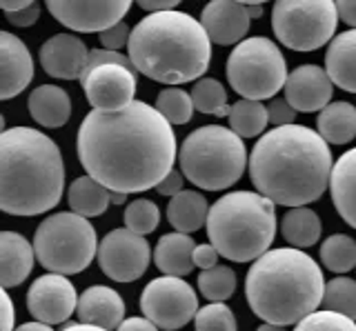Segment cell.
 I'll return each mask as SVG.
<instances>
[{"label":"cell","instance_id":"7a4b0ae2","mask_svg":"<svg viewBox=\"0 0 356 331\" xmlns=\"http://www.w3.org/2000/svg\"><path fill=\"white\" fill-rule=\"evenodd\" d=\"M332 169L327 142L316 129L296 123L263 134L250 156L256 192L292 209L318 201L330 187Z\"/></svg>","mask_w":356,"mask_h":331},{"label":"cell","instance_id":"d4e9b609","mask_svg":"<svg viewBox=\"0 0 356 331\" xmlns=\"http://www.w3.org/2000/svg\"><path fill=\"white\" fill-rule=\"evenodd\" d=\"M194 240L187 234H165L161 236L159 245L154 249V262L165 275L183 278V275L194 271Z\"/></svg>","mask_w":356,"mask_h":331},{"label":"cell","instance_id":"277c9868","mask_svg":"<svg viewBox=\"0 0 356 331\" xmlns=\"http://www.w3.org/2000/svg\"><path fill=\"white\" fill-rule=\"evenodd\" d=\"M318 262L303 249H270L256 260L245 278V298L267 325L289 327L316 312L325 296Z\"/></svg>","mask_w":356,"mask_h":331},{"label":"cell","instance_id":"7bdbcfd3","mask_svg":"<svg viewBox=\"0 0 356 331\" xmlns=\"http://www.w3.org/2000/svg\"><path fill=\"white\" fill-rule=\"evenodd\" d=\"M183 183H185V176H183V171H178V169H172L170 171V176L156 187V192H159L161 196H170V198H174V196H178L183 192Z\"/></svg>","mask_w":356,"mask_h":331},{"label":"cell","instance_id":"f6af8a7d","mask_svg":"<svg viewBox=\"0 0 356 331\" xmlns=\"http://www.w3.org/2000/svg\"><path fill=\"white\" fill-rule=\"evenodd\" d=\"M116 331H159V327L145 316H134V318L122 320V325Z\"/></svg>","mask_w":356,"mask_h":331},{"label":"cell","instance_id":"2e32d148","mask_svg":"<svg viewBox=\"0 0 356 331\" xmlns=\"http://www.w3.org/2000/svg\"><path fill=\"white\" fill-rule=\"evenodd\" d=\"M334 83L318 65H300L289 71L285 83V101L300 114L323 112L332 101Z\"/></svg>","mask_w":356,"mask_h":331},{"label":"cell","instance_id":"6da1fadb","mask_svg":"<svg viewBox=\"0 0 356 331\" xmlns=\"http://www.w3.org/2000/svg\"><path fill=\"white\" fill-rule=\"evenodd\" d=\"M87 176L118 194L159 187L176 162V136L156 107L136 101L116 114L89 112L76 138Z\"/></svg>","mask_w":356,"mask_h":331},{"label":"cell","instance_id":"bcb514c9","mask_svg":"<svg viewBox=\"0 0 356 331\" xmlns=\"http://www.w3.org/2000/svg\"><path fill=\"white\" fill-rule=\"evenodd\" d=\"M337 9H339V18L343 23L356 29V0H339Z\"/></svg>","mask_w":356,"mask_h":331},{"label":"cell","instance_id":"7dc6e473","mask_svg":"<svg viewBox=\"0 0 356 331\" xmlns=\"http://www.w3.org/2000/svg\"><path fill=\"white\" fill-rule=\"evenodd\" d=\"M3 312H5V318H3V331H16V323H14V303H11V298L7 294V289H3Z\"/></svg>","mask_w":356,"mask_h":331},{"label":"cell","instance_id":"4dcf8cb0","mask_svg":"<svg viewBox=\"0 0 356 331\" xmlns=\"http://www.w3.org/2000/svg\"><path fill=\"white\" fill-rule=\"evenodd\" d=\"M321 262L334 273H345L356 267V240L345 234L327 236L321 245Z\"/></svg>","mask_w":356,"mask_h":331},{"label":"cell","instance_id":"f1b7e54d","mask_svg":"<svg viewBox=\"0 0 356 331\" xmlns=\"http://www.w3.org/2000/svg\"><path fill=\"white\" fill-rule=\"evenodd\" d=\"M281 231L285 240L294 249H307L316 245L323 234V223L316 212H312L309 207H294L285 214Z\"/></svg>","mask_w":356,"mask_h":331},{"label":"cell","instance_id":"f546056e","mask_svg":"<svg viewBox=\"0 0 356 331\" xmlns=\"http://www.w3.org/2000/svg\"><path fill=\"white\" fill-rule=\"evenodd\" d=\"M227 118H229V129L241 138L261 136L267 129V123H270L267 107L259 101H245V98L232 105V112Z\"/></svg>","mask_w":356,"mask_h":331},{"label":"cell","instance_id":"7402d4cb","mask_svg":"<svg viewBox=\"0 0 356 331\" xmlns=\"http://www.w3.org/2000/svg\"><path fill=\"white\" fill-rule=\"evenodd\" d=\"M330 194L339 216L356 229V147L334 162Z\"/></svg>","mask_w":356,"mask_h":331},{"label":"cell","instance_id":"4fadbf2b","mask_svg":"<svg viewBox=\"0 0 356 331\" xmlns=\"http://www.w3.org/2000/svg\"><path fill=\"white\" fill-rule=\"evenodd\" d=\"M83 92L94 112L116 114L127 109L136 94V69H129L125 65L105 62L98 67L85 69L83 78Z\"/></svg>","mask_w":356,"mask_h":331},{"label":"cell","instance_id":"5b68a950","mask_svg":"<svg viewBox=\"0 0 356 331\" xmlns=\"http://www.w3.org/2000/svg\"><path fill=\"white\" fill-rule=\"evenodd\" d=\"M129 60L138 74L165 85L200 80L211 60V40L185 12L147 14L131 29Z\"/></svg>","mask_w":356,"mask_h":331},{"label":"cell","instance_id":"30bf717a","mask_svg":"<svg viewBox=\"0 0 356 331\" xmlns=\"http://www.w3.org/2000/svg\"><path fill=\"white\" fill-rule=\"evenodd\" d=\"M339 9L332 0H278L272 9L276 38L292 51H314L334 40Z\"/></svg>","mask_w":356,"mask_h":331},{"label":"cell","instance_id":"83f0119b","mask_svg":"<svg viewBox=\"0 0 356 331\" xmlns=\"http://www.w3.org/2000/svg\"><path fill=\"white\" fill-rule=\"evenodd\" d=\"M67 201H70L72 212L83 218H94L107 212L111 203V192L100 183H96L92 176H81L76 178L67 192Z\"/></svg>","mask_w":356,"mask_h":331},{"label":"cell","instance_id":"8992f818","mask_svg":"<svg viewBox=\"0 0 356 331\" xmlns=\"http://www.w3.org/2000/svg\"><path fill=\"white\" fill-rule=\"evenodd\" d=\"M209 245L232 262L259 260L276 236V205L259 192H232L211 205Z\"/></svg>","mask_w":356,"mask_h":331},{"label":"cell","instance_id":"e575fe53","mask_svg":"<svg viewBox=\"0 0 356 331\" xmlns=\"http://www.w3.org/2000/svg\"><path fill=\"white\" fill-rule=\"evenodd\" d=\"M323 305L327 312H337L356 320V280L348 275H337L325 285Z\"/></svg>","mask_w":356,"mask_h":331},{"label":"cell","instance_id":"ab89813d","mask_svg":"<svg viewBox=\"0 0 356 331\" xmlns=\"http://www.w3.org/2000/svg\"><path fill=\"white\" fill-rule=\"evenodd\" d=\"M129 38H131V29L127 27L125 20L118 23L116 27L103 31V34H98L100 45H103V49H109V51H118L120 47L129 45Z\"/></svg>","mask_w":356,"mask_h":331},{"label":"cell","instance_id":"f35d334b","mask_svg":"<svg viewBox=\"0 0 356 331\" xmlns=\"http://www.w3.org/2000/svg\"><path fill=\"white\" fill-rule=\"evenodd\" d=\"M267 114H270V123L274 127H285V125H294L298 112L285 101V98H272V101L267 103Z\"/></svg>","mask_w":356,"mask_h":331},{"label":"cell","instance_id":"5bb4252c","mask_svg":"<svg viewBox=\"0 0 356 331\" xmlns=\"http://www.w3.org/2000/svg\"><path fill=\"white\" fill-rule=\"evenodd\" d=\"M129 0H103V3H81V0H49L47 12L72 31L92 34L116 27L129 14Z\"/></svg>","mask_w":356,"mask_h":331},{"label":"cell","instance_id":"ffe728a7","mask_svg":"<svg viewBox=\"0 0 356 331\" xmlns=\"http://www.w3.org/2000/svg\"><path fill=\"white\" fill-rule=\"evenodd\" d=\"M78 320L83 325H92L100 329H118L125 320V300L118 291L105 285H94L83 291L78 300Z\"/></svg>","mask_w":356,"mask_h":331},{"label":"cell","instance_id":"836d02e7","mask_svg":"<svg viewBox=\"0 0 356 331\" xmlns=\"http://www.w3.org/2000/svg\"><path fill=\"white\" fill-rule=\"evenodd\" d=\"M198 289L209 303H225L236 291V273L225 264L198 273Z\"/></svg>","mask_w":356,"mask_h":331},{"label":"cell","instance_id":"b9f144b4","mask_svg":"<svg viewBox=\"0 0 356 331\" xmlns=\"http://www.w3.org/2000/svg\"><path fill=\"white\" fill-rule=\"evenodd\" d=\"M5 16H7L9 23L16 25V27H31L40 18V5L31 3L29 7L20 9V12H11V14H5Z\"/></svg>","mask_w":356,"mask_h":331},{"label":"cell","instance_id":"9a60e30c","mask_svg":"<svg viewBox=\"0 0 356 331\" xmlns=\"http://www.w3.org/2000/svg\"><path fill=\"white\" fill-rule=\"evenodd\" d=\"M78 300L74 282L60 273H44L31 282L27 291L29 314L44 325H60L78 312Z\"/></svg>","mask_w":356,"mask_h":331},{"label":"cell","instance_id":"ba28073f","mask_svg":"<svg viewBox=\"0 0 356 331\" xmlns=\"http://www.w3.org/2000/svg\"><path fill=\"white\" fill-rule=\"evenodd\" d=\"M98 245L94 225L74 212L44 218L33 236L36 260L47 271L60 275L85 271L98 258Z\"/></svg>","mask_w":356,"mask_h":331},{"label":"cell","instance_id":"e0dca14e","mask_svg":"<svg viewBox=\"0 0 356 331\" xmlns=\"http://www.w3.org/2000/svg\"><path fill=\"white\" fill-rule=\"evenodd\" d=\"M40 65L44 74L60 80H81L89 62V49L74 34H54L40 47Z\"/></svg>","mask_w":356,"mask_h":331},{"label":"cell","instance_id":"816d5d0a","mask_svg":"<svg viewBox=\"0 0 356 331\" xmlns=\"http://www.w3.org/2000/svg\"><path fill=\"white\" fill-rule=\"evenodd\" d=\"M63 331H107V329H100V327H92V325H70V327H65Z\"/></svg>","mask_w":356,"mask_h":331},{"label":"cell","instance_id":"484cf974","mask_svg":"<svg viewBox=\"0 0 356 331\" xmlns=\"http://www.w3.org/2000/svg\"><path fill=\"white\" fill-rule=\"evenodd\" d=\"M316 131L327 145H348L356 138V107L352 103H330L316 118Z\"/></svg>","mask_w":356,"mask_h":331},{"label":"cell","instance_id":"603a6c76","mask_svg":"<svg viewBox=\"0 0 356 331\" xmlns=\"http://www.w3.org/2000/svg\"><path fill=\"white\" fill-rule=\"evenodd\" d=\"M325 71L339 90L356 94V29L343 31L330 42Z\"/></svg>","mask_w":356,"mask_h":331},{"label":"cell","instance_id":"c3c4849f","mask_svg":"<svg viewBox=\"0 0 356 331\" xmlns=\"http://www.w3.org/2000/svg\"><path fill=\"white\" fill-rule=\"evenodd\" d=\"M29 5H31V0H18V3H14V0H0V9H3L5 14L20 12V9H25Z\"/></svg>","mask_w":356,"mask_h":331},{"label":"cell","instance_id":"f5cc1de1","mask_svg":"<svg viewBox=\"0 0 356 331\" xmlns=\"http://www.w3.org/2000/svg\"><path fill=\"white\" fill-rule=\"evenodd\" d=\"M125 201H127V194L111 192V205H125Z\"/></svg>","mask_w":356,"mask_h":331},{"label":"cell","instance_id":"d6986e66","mask_svg":"<svg viewBox=\"0 0 356 331\" xmlns=\"http://www.w3.org/2000/svg\"><path fill=\"white\" fill-rule=\"evenodd\" d=\"M33 78V58L27 45L9 31H0V98L18 96Z\"/></svg>","mask_w":356,"mask_h":331},{"label":"cell","instance_id":"ac0fdd59","mask_svg":"<svg viewBox=\"0 0 356 331\" xmlns=\"http://www.w3.org/2000/svg\"><path fill=\"white\" fill-rule=\"evenodd\" d=\"M200 25L216 45H241L248 36L252 18L245 9V3H229V0H214L205 5L200 14Z\"/></svg>","mask_w":356,"mask_h":331},{"label":"cell","instance_id":"60d3db41","mask_svg":"<svg viewBox=\"0 0 356 331\" xmlns=\"http://www.w3.org/2000/svg\"><path fill=\"white\" fill-rule=\"evenodd\" d=\"M218 256H220V253L216 251L214 245H196V249H194V264H196L198 269H203V271L214 269L216 264H218Z\"/></svg>","mask_w":356,"mask_h":331},{"label":"cell","instance_id":"8fae6325","mask_svg":"<svg viewBox=\"0 0 356 331\" xmlns=\"http://www.w3.org/2000/svg\"><path fill=\"white\" fill-rule=\"evenodd\" d=\"M140 309L145 318L152 320L159 329L176 331L183 329L189 320H194L200 307L196 289L187 280L161 275L143 289Z\"/></svg>","mask_w":356,"mask_h":331},{"label":"cell","instance_id":"4316f807","mask_svg":"<svg viewBox=\"0 0 356 331\" xmlns=\"http://www.w3.org/2000/svg\"><path fill=\"white\" fill-rule=\"evenodd\" d=\"M207 198L198 192H181L167 205V220L178 234H192L207 225L209 216Z\"/></svg>","mask_w":356,"mask_h":331},{"label":"cell","instance_id":"f907efd6","mask_svg":"<svg viewBox=\"0 0 356 331\" xmlns=\"http://www.w3.org/2000/svg\"><path fill=\"white\" fill-rule=\"evenodd\" d=\"M245 9H248L250 18H261L263 16V3H245Z\"/></svg>","mask_w":356,"mask_h":331},{"label":"cell","instance_id":"681fc988","mask_svg":"<svg viewBox=\"0 0 356 331\" xmlns=\"http://www.w3.org/2000/svg\"><path fill=\"white\" fill-rule=\"evenodd\" d=\"M16 331H54L49 325H44V323H38V320H33V323H25V325H20L16 327Z\"/></svg>","mask_w":356,"mask_h":331},{"label":"cell","instance_id":"1f68e13d","mask_svg":"<svg viewBox=\"0 0 356 331\" xmlns=\"http://www.w3.org/2000/svg\"><path fill=\"white\" fill-rule=\"evenodd\" d=\"M163 118L170 125H187L194 116V101L192 94L183 92L181 87H167L156 96V105Z\"/></svg>","mask_w":356,"mask_h":331},{"label":"cell","instance_id":"74e56055","mask_svg":"<svg viewBox=\"0 0 356 331\" xmlns=\"http://www.w3.org/2000/svg\"><path fill=\"white\" fill-rule=\"evenodd\" d=\"M294 331H356V320L323 309L300 320Z\"/></svg>","mask_w":356,"mask_h":331},{"label":"cell","instance_id":"d6a6232c","mask_svg":"<svg viewBox=\"0 0 356 331\" xmlns=\"http://www.w3.org/2000/svg\"><path fill=\"white\" fill-rule=\"evenodd\" d=\"M189 94H192L196 112L214 114L218 118L229 116V112H232V107L227 105L225 87H222L216 78H200L198 83H194V90Z\"/></svg>","mask_w":356,"mask_h":331},{"label":"cell","instance_id":"52a82bcc","mask_svg":"<svg viewBox=\"0 0 356 331\" xmlns=\"http://www.w3.org/2000/svg\"><path fill=\"white\" fill-rule=\"evenodd\" d=\"M185 178L205 192H222L241 180L248 149L229 127L205 125L192 131L178 151Z\"/></svg>","mask_w":356,"mask_h":331},{"label":"cell","instance_id":"d590c367","mask_svg":"<svg viewBox=\"0 0 356 331\" xmlns=\"http://www.w3.org/2000/svg\"><path fill=\"white\" fill-rule=\"evenodd\" d=\"M125 227L138 236H147L161 223V209L152 201H131L125 209Z\"/></svg>","mask_w":356,"mask_h":331},{"label":"cell","instance_id":"44dd1931","mask_svg":"<svg viewBox=\"0 0 356 331\" xmlns=\"http://www.w3.org/2000/svg\"><path fill=\"white\" fill-rule=\"evenodd\" d=\"M36 249L31 242L16 234V231H3L0 234V285L3 289L18 287L27 280L31 273Z\"/></svg>","mask_w":356,"mask_h":331},{"label":"cell","instance_id":"db71d44e","mask_svg":"<svg viewBox=\"0 0 356 331\" xmlns=\"http://www.w3.org/2000/svg\"><path fill=\"white\" fill-rule=\"evenodd\" d=\"M256 331H287V327H278V325H261Z\"/></svg>","mask_w":356,"mask_h":331},{"label":"cell","instance_id":"ee69618b","mask_svg":"<svg viewBox=\"0 0 356 331\" xmlns=\"http://www.w3.org/2000/svg\"><path fill=\"white\" fill-rule=\"evenodd\" d=\"M138 5L147 14H163V12H174L181 3L178 0H140Z\"/></svg>","mask_w":356,"mask_h":331},{"label":"cell","instance_id":"8d00e7d4","mask_svg":"<svg viewBox=\"0 0 356 331\" xmlns=\"http://www.w3.org/2000/svg\"><path fill=\"white\" fill-rule=\"evenodd\" d=\"M194 331H238L236 316L225 303H209L207 307L198 309Z\"/></svg>","mask_w":356,"mask_h":331},{"label":"cell","instance_id":"7c38bea8","mask_svg":"<svg viewBox=\"0 0 356 331\" xmlns=\"http://www.w3.org/2000/svg\"><path fill=\"white\" fill-rule=\"evenodd\" d=\"M152 247L145 236H138L127 227L111 229L98 245V264L107 278L116 282H134L147 271Z\"/></svg>","mask_w":356,"mask_h":331},{"label":"cell","instance_id":"cb8c5ba5","mask_svg":"<svg viewBox=\"0 0 356 331\" xmlns=\"http://www.w3.org/2000/svg\"><path fill=\"white\" fill-rule=\"evenodd\" d=\"M27 109L31 118L42 127H63L72 116V98L63 87L40 85L29 94Z\"/></svg>","mask_w":356,"mask_h":331},{"label":"cell","instance_id":"3957f363","mask_svg":"<svg viewBox=\"0 0 356 331\" xmlns=\"http://www.w3.org/2000/svg\"><path fill=\"white\" fill-rule=\"evenodd\" d=\"M65 164L58 145L38 129L11 127L0 136V209L40 216L60 203Z\"/></svg>","mask_w":356,"mask_h":331},{"label":"cell","instance_id":"9c48e42d","mask_svg":"<svg viewBox=\"0 0 356 331\" xmlns=\"http://www.w3.org/2000/svg\"><path fill=\"white\" fill-rule=\"evenodd\" d=\"M227 80L232 90L245 101H267L285 90L289 78L287 62L272 40L263 36L245 38L232 49L225 65Z\"/></svg>","mask_w":356,"mask_h":331}]
</instances>
